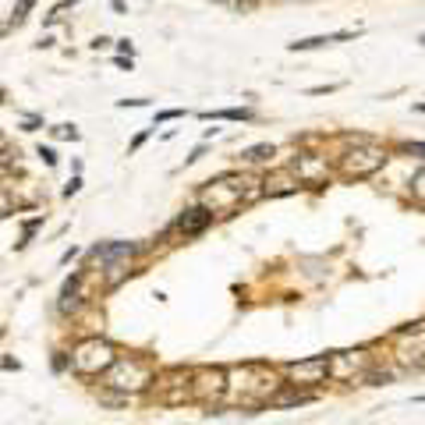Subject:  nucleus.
<instances>
[{"label":"nucleus","instance_id":"f257e3e1","mask_svg":"<svg viewBox=\"0 0 425 425\" xmlns=\"http://www.w3.org/2000/svg\"><path fill=\"white\" fill-rule=\"evenodd\" d=\"M114 362H117V358H114V347H110L107 340H85V344L74 347V355H71V365L79 369V372H85V376L107 372Z\"/></svg>","mask_w":425,"mask_h":425},{"label":"nucleus","instance_id":"f03ea898","mask_svg":"<svg viewBox=\"0 0 425 425\" xmlns=\"http://www.w3.org/2000/svg\"><path fill=\"white\" fill-rule=\"evenodd\" d=\"M380 167H383V153L372 145L358 149V153H347V160H344V174H355V178H365V174L380 170Z\"/></svg>","mask_w":425,"mask_h":425},{"label":"nucleus","instance_id":"7ed1b4c3","mask_svg":"<svg viewBox=\"0 0 425 425\" xmlns=\"http://www.w3.org/2000/svg\"><path fill=\"white\" fill-rule=\"evenodd\" d=\"M135 256V245L132 241H114V245H96L92 248V259L96 262H114V259H132Z\"/></svg>","mask_w":425,"mask_h":425},{"label":"nucleus","instance_id":"20e7f679","mask_svg":"<svg viewBox=\"0 0 425 425\" xmlns=\"http://www.w3.org/2000/svg\"><path fill=\"white\" fill-rule=\"evenodd\" d=\"M291 376L302 380V383H319L326 376V358H312V362H302V365H291Z\"/></svg>","mask_w":425,"mask_h":425},{"label":"nucleus","instance_id":"39448f33","mask_svg":"<svg viewBox=\"0 0 425 425\" xmlns=\"http://www.w3.org/2000/svg\"><path fill=\"white\" fill-rule=\"evenodd\" d=\"M213 220V213L209 209H203V206H195V209H188L181 220H178V227L185 231V234H195V231H203L206 223Z\"/></svg>","mask_w":425,"mask_h":425},{"label":"nucleus","instance_id":"423d86ee","mask_svg":"<svg viewBox=\"0 0 425 425\" xmlns=\"http://www.w3.org/2000/svg\"><path fill=\"white\" fill-rule=\"evenodd\" d=\"M294 170H298V178H302V181H315V178H322V174H326V163L315 160V156H305V160L294 163Z\"/></svg>","mask_w":425,"mask_h":425},{"label":"nucleus","instance_id":"0eeeda50","mask_svg":"<svg viewBox=\"0 0 425 425\" xmlns=\"http://www.w3.org/2000/svg\"><path fill=\"white\" fill-rule=\"evenodd\" d=\"M273 156V145H252V149H245V160L248 163H259V160H269Z\"/></svg>","mask_w":425,"mask_h":425},{"label":"nucleus","instance_id":"6e6552de","mask_svg":"<svg viewBox=\"0 0 425 425\" xmlns=\"http://www.w3.org/2000/svg\"><path fill=\"white\" fill-rule=\"evenodd\" d=\"M322 43H330V36H312V39H298V43H291V50H312V46H322Z\"/></svg>","mask_w":425,"mask_h":425},{"label":"nucleus","instance_id":"1a4fd4ad","mask_svg":"<svg viewBox=\"0 0 425 425\" xmlns=\"http://www.w3.org/2000/svg\"><path fill=\"white\" fill-rule=\"evenodd\" d=\"M206 117H220V121H245L248 110H216V114H206Z\"/></svg>","mask_w":425,"mask_h":425},{"label":"nucleus","instance_id":"9d476101","mask_svg":"<svg viewBox=\"0 0 425 425\" xmlns=\"http://www.w3.org/2000/svg\"><path fill=\"white\" fill-rule=\"evenodd\" d=\"M411 191H415L418 198H425V170H418L415 178H411Z\"/></svg>","mask_w":425,"mask_h":425},{"label":"nucleus","instance_id":"9b49d317","mask_svg":"<svg viewBox=\"0 0 425 425\" xmlns=\"http://www.w3.org/2000/svg\"><path fill=\"white\" fill-rule=\"evenodd\" d=\"M32 4H36V0H18V8L11 11V14H14V21H21V18H25V11H29Z\"/></svg>","mask_w":425,"mask_h":425},{"label":"nucleus","instance_id":"f8f14e48","mask_svg":"<svg viewBox=\"0 0 425 425\" xmlns=\"http://www.w3.org/2000/svg\"><path fill=\"white\" fill-rule=\"evenodd\" d=\"M404 153H411V156H422V160H425V142H408V145H404Z\"/></svg>","mask_w":425,"mask_h":425},{"label":"nucleus","instance_id":"ddd939ff","mask_svg":"<svg viewBox=\"0 0 425 425\" xmlns=\"http://www.w3.org/2000/svg\"><path fill=\"white\" fill-rule=\"evenodd\" d=\"M117 107H145V99H121Z\"/></svg>","mask_w":425,"mask_h":425},{"label":"nucleus","instance_id":"4468645a","mask_svg":"<svg viewBox=\"0 0 425 425\" xmlns=\"http://www.w3.org/2000/svg\"><path fill=\"white\" fill-rule=\"evenodd\" d=\"M39 156H43L46 163H57V156H54V149H39Z\"/></svg>","mask_w":425,"mask_h":425},{"label":"nucleus","instance_id":"2eb2a0df","mask_svg":"<svg viewBox=\"0 0 425 425\" xmlns=\"http://www.w3.org/2000/svg\"><path fill=\"white\" fill-rule=\"evenodd\" d=\"M174 117H181V110H163L156 121H174Z\"/></svg>","mask_w":425,"mask_h":425},{"label":"nucleus","instance_id":"dca6fc26","mask_svg":"<svg viewBox=\"0 0 425 425\" xmlns=\"http://www.w3.org/2000/svg\"><path fill=\"white\" fill-rule=\"evenodd\" d=\"M79 185H82V181H79V178H71V185H68V188H64V195H74V191H79Z\"/></svg>","mask_w":425,"mask_h":425},{"label":"nucleus","instance_id":"f3484780","mask_svg":"<svg viewBox=\"0 0 425 425\" xmlns=\"http://www.w3.org/2000/svg\"><path fill=\"white\" fill-rule=\"evenodd\" d=\"M68 4H74V0H68Z\"/></svg>","mask_w":425,"mask_h":425},{"label":"nucleus","instance_id":"a211bd4d","mask_svg":"<svg viewBox=\"0 0 425 425\" xmlns=\"http://www.w3.org/2000/svg\"><path fill=\"white\" fill-rule=\"evenodd\" d=\"M216 4H223V0H216Z\"/></svg>","mask_w":425,"mask_h":425},{"label":"nucleus","instance_id":"6ab92c4d","mask_svg":"<svg viewBox=\"0 0 425 425\" xmlns=\"http://www.w3.org/2000/svg\"><path fill=\"white\" fill-rule=\"evenodd\" d=\"M422 43H425V36H422Z\"/></svg>","mask_w":425,"mask_h":425}]
</instances>
